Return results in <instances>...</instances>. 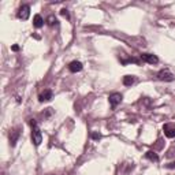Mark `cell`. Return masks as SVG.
Segmentation results:
<instances>
[{
	"label": "cell",
	"instance_id": "obj_1",
	"mask_svg": "<svg viewBox=\"0 0 175 175\" xmlns=\"http://www.w3.org/2000/svg\"><path fill=\"white\" fill-rule=\"evenodd\" d=\"M30 126H32V141L36 146H39L41 142H43V134H41L39 126H37V123L34 119L30 121Z\"/></svg>",
	"mask_w": 175,
	"mask_h": 175
},
{
	"label": "cell",
	"instance_id": "obj_2",
	"mask_svg": "<svg viewBox=\"0 0 175 175\" xmlns=\"http://www.w3.org/2000/svg\"><path fill=\"white\" fill-rule=\"evenodd\" d=\"M157 80L171 82V81H174V74L171 73L168 68H163V70H160L159 73H157Z\"/></svg>",
	"mask_w": 175,
	"mask_h": 175
},
{
	"label": "cell",
	"instance_id": "obj_3",
	"mask_svg": "<svg viewBox=\"0 0 175 175\" xmlns=\"http://www.w3.org/2000/svg\"><path fill=\"white\" fill-rule=\"evenodd\" d=\"M29 15H30V7L27 6V4L21 6V7H19V10H18V14H16V16H18L19 19L26 21L27 18H29Z\"/></svg>",
	"mask_w": 175,
	"mask_h": 175
},
{
	"label": "cell",
	"instance_id": "obj_4",
	"mask_svg": "<svg viewBox=\"0 0 175 175\" xmlns=\"http://www.w3.org/2000/svg\"><path fill=\"white\" fill-rule=\"evenodd\" d=\"M163 131L164 136L168 137V138H174L175 137V125L174 123H166L163 126Z\"/></svg>",
	"mask_w": 175,
	"mask_h": 175
},
{
	"label": "cell",
	"instance_id": "obj_5",
	"mask_svg": "<svg viewBox=\"0 0 175 175\" xmlns=\"http://www.w3.org/2000/svg\"><path fill=\"white\" fill-rule=\"evenodd\" d=\"M122 94L121 93H112V94H109V97H108V101H109V104H111V107L112 108H115L118 104H121V101H122Z\"/></svg>",
	"mask_w": 175,
	"mask_h": 175
},
{
	"label": "cell",
	"instance_id": "obj_6",
	"mask_svg": "<svg viewBox=\"0 0 175 175\" xmlns=\"http://www.w3.org/2000/svg\"><path fill=\"white\" fill-rule=\"evenodd\" d=\"M141 59L144 62H146V63H149V64H157L159 63V58H157L156 55H152V53H142Z\"/></svg>",
	"mask_w": 175,
	"mask_h": 175
},
{
	"label": "cell",
	"instance_id": "obj_7",
	"mask_svg": "<svg viewBox=\"0 0 175 175\" xmlns=\"http://www.w3.org/2000/svg\"><path fill=\"white\" fill-rule=\"evenodd\" d=\"M82 68H84V66H82V63L78 60H73L68 64V70H70L71 73H80Z\"/></svg>",
	"mask_w": 175,
	"mask_h": 175
},
{
	"label": "cell",
	"instance_id": "obj_8",
	"mask_svg": "<svg viewBox=\"0 0 175 175\" xmlns=\"http://www.w3.org/2000/svg\"><path fill=\"white\" fill-rule=\"evenodd\" d=\"M52 99V90L51 89H45L40 96H39V100L43 103V101H49Z\"/></svg>",
	"mask_w": 175,
	"mask_h": 175
},
{
	"label": "cell",
	"instance_id": "obj_9",
	"mask_svg": "<svg viewBox=\"0 0 175 175\" xmlns=\"http://www.w3.org/2000/svg\"><path fill=\"white\" fill-rule=\"evenodd\" d=\"M19 134H21L19 129H15L14 131H11V134H10V142H11V145H12V146L16 144V140H18Z\"/></svg>",
	"mask_w": 175,
	"mask_h": 175
},
{
	"label": "cell",
	"instance_id": "obj_10",
	"mask_svg": "<svg viewBox=\"0 0 175 175\" xmlns=\"http://www.w3.org/2000/svg\"><path fill=\"white\" fill-rule=\"evenodd\" d=\"M33 25H34V27H37V29H40V27H43V25H44V19L41 18V15H34V18H33Z\"/></svg>",
	"mask_w": 175,
	"mask_h": 175
},
{
	"label": "cell",
	"instance_id": "obj_11",
	"mask_svg": "<svg viewBox=\"0 0 175 175\" xmlns=\"http://www.w3.org/2000/svg\"><path fill=\"white\" fill-rule=\"evenodd\" d=\"M136 82V78L133 77V75H125L123 77V85H126V86H130V85H133Z\"/></svg>",
	"mask_w": 175,
	"mask_h": 175
},
{
	"label": "cell",
	"instance_id": "obj_12",
	"mask_svg": "<svg viewBox=\"0 0 175 175\" xmlns=\"http://www.w3.org/2000/svg\"><path fill=\"white\" fill-rule=\"evenodd\" d=\"M145 157L146 159H149L150 162H159V156H157V153L152 152V150H148V152L145 153Z\"/></svg>",
	"mask_w": 175,
	"mask_h": 175
},
{
	"label": "cell",
	"instance_id": "obj_13",
	"mask_svg": "<svg viewBox=\"0 0 175 175\" xmlns=\"http://www.w3.org/2000/svg\"><path fill=\"white\" fill-rule=\"evenodd\" d=\"M56 22H58V21H56V18H55L53 15H49V16H48V18H47V23H48V25H49V26L56 25Z\"/></svg>",
	"mask_w": 175,
	"mask_h": 175
},
{
	"label": "cell",
	"instance_id": "obj_14",
	"mask_svg": "<svg viewBox=\"0 0 175 175\" xmlns=\"http://www.w3.org/2000/svg\"><path fill=\"white\" fill-rule=\"evenodd\" d=\"M60 14H62V15H63V16H66L67 19H70V15H68V11H67L66 8H63V10H62V11H60Z\"/></svg>",
	"mask_w": 175,
	"mask_h": 175
},
{
	"label": "cell",
	"instance_id": "obj_15",
	"mask_svg": "<svg viewBox=\"0 0 175 175\" xmlns=\"http://www.w3.org/2000/svg\"><path fill=\"white\" fill-rule=\"evenodd\" d=\"M92 138H93V140H100L101 134H100V133H92Z\"/></svg>",
	"mask_w": 175,
	"mask_h": 175
},
{
	"label": "cell",
	"instance_id": "obj_16",
	"mask_svg": "<svg viewBox=\"0 0 175 175\" xmlns=\"http://www.w3.org/2000/svg\"><path fill=\"white\" fill-rule=\"evenodd\" d=\"M167 167H168V168H174V167H175V162H174V163H170Z\"/></svg>",
	"mask_w": 175,
	"mask_h": 175
},
{
	"label": "cell",
	"instance_id": "obj_17",
	"mask_svg": "<svg viewBox=\"0 0 175 175\" xmlns=\"http://www.w3.org/2000/svg\"><path fill=\"white\" fill-rule=\"evenodd\" d=\"M18 49H19L18 45H14V47H12V51H18Z\"/></svg>",
	"mask_w": 175,
	"mask_h": 175
},
{
	"label": "cell",
	"instance_id": "obj_18",
	"mask_svg": "<svg viewBox=\"0 0 175 175\" xmlns=\"http://www.w3.org/2000/svg\"><path fill=\"white\" fill-rule=\"evenodd\" d=\"M51 175H53V174H51Z\"/></svg>",
	"mask_w": 175,
	"mask_h": 175
}]
</instances>
